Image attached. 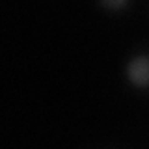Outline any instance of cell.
Wrapping results in <instances>:
<instances>
[{
	"instance_id": "cell-2",
	"label": "cell",
	"mask_w": 149,
	"mask_h": 149,
	"mask_svg": "<svg viewBox=\"0 0 149 149\" xmlns=\"http://www.w3.org/2000/svg\"><path fill=\"white\" fill-rule=\"evenodd\" d=\"M99 8L106 13H123L132 4V0H97Z\"/></svg>"
},
{
	"instance_id": "cell-1",
	"label": "cell",
	"mask_w": 149,
	"mask_h": 149,
	"mask_svg": "<svg viewBox=\"0 0 149 149\" xmlns=\"http://www.w3.org/2000/svg\"><path fill=\"white\" fill-rule=\"evenodd\" d=\"M123 77L134 90H149V50H138L129 56L123 65Z\"/></svg>"
}]
</instances>
